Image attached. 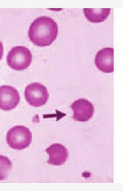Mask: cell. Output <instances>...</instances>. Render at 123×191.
Listing matches in <instances>:
<instances>
[{
	"mask_svg": "<svg viewBox=\"0 0 123 191\" xmlns=\"http://www.w3.org/2000/svg\"><path fill=\"white\" fill-rule=\"evenodd\" d=\"M8 65L16 70L26 69L30 64L32 60L31 51L23 46L13 47L9 52L6 57Z\"/></svg>",
	"mask_w": 123,
	"mask_h": 191,
	"instance_id": "obj_3",
	"label": "cell"
},
{
	"mask_svg": "<svg viewBox=\"0 0 123 191\" xmlns=\"http://www.w3.org/2000/svg\"><path fill=\"white\" fill-rule=\"evenodd\" d=\"M70 107L73 111V118L79 121H88L93 116L94 111V108L92 103L83 98L75 101Z\"/></svg>",
	"mask_w": 123,
	"mask_h": 191,
	"instance_id": "obj_6",
	"label": "cell"
},
{
	"mask_svg": "<svg viewBox=\"0 0 123 191\" xmlns=\"http://www.w3.org/2000/svg\"><path fill=\"white\" fill-rule=\"evenodd\" d=\"M3 46L2 43L0 41V60L2 59L3 53Z\"/></svg>",
	"mask_w": 123,
	"mask_h": 191,
	"instance_id": "obj_11",
	"label": "cell"
},
{
	"mask_svg": "<svg viewBox=\"0 0 123 191\" xmlns=\"http://www.w3.org/2000/svg\"><path fill=\"white\" fill-rule=\"evenodd\" d=\"M32 139L31 132L28 128L22 125L13 127L6 135V141L9 145L18 150L28 147L31 143Z\"/></svg>",
	"mask_w": 123,
	"mask_h": 191,
	"instance_id": "obj_2",
	"label": "cell"
},
{
	"mask_svg": "<svg viewBox=\"0 0 123 191\" xmlns=\"http://www.w3.org/2000/svg\"><path fill=\"white\" fill-rule=\"evenodd\" d=\"M48 154V163L58 166L64 164L67 160L68 153L67 149L62 145L54 143L46 150Z\"/></svg>",
	"mask_w": 123,
	"mask_h": 191,
	"instance_id": "obj_8",
	"label": "cell"
},
{
	"mask_svg": "<svg viewBox=\"0 0 123 191\" xmlns=\"http://www.w3.org/2000/svg\"><path fill=\"white\" fill-rule=\"evenodd\" d=\"M58 33L57 23L51 18L42 16L36 19L30 26L28 36L35 45L49 46L56 39Z\"/></svg>",
	"mask_w": 123,
	"mask_h": 191,
	"instance_id": "obj_1",
	"label": "cell"
},
{
	"mask_svg": "<svg viewBox=\"0 0 123 191\" xmlns=\"http://www.w3.org/2000/svg\"><path fill=\"white\" fill-rule=\"evenodd\" d=\"M11 161L6 157L0 155V180L6 179L12 168Z\"/></svg>",
	"mask_w": 123,
	"mask_h": 191,
	"instance_id": "obj_10",
	"label": "cell"
},
{
	"mask_svg": "<svg viewBox=\"0 0 123 191\" xmlns=\"http://www.w3.org/2000/svg\"><path fill=\"white\" fill-rule=\"evenodd\" d=\"M24 96L27 102L35 107L45 105L47 101L49 94L46 87L38 82L31 83L26 87Z\"/></svg>",
	"mask_w": 123,
	"mask_h": 191,
	"instance_id": "obj_4",
	"label": "cell"
},
{
	"mask_svg": "<svg viewBox=\"0 0 123 191\" xmlns=\"http://www.w3.org/2000/svg\"><path fill=\"white\" fill-rule=\"evenodd\" d=\"M84 14L87 20L93 23H100L105 21L109 15L110 8H84Z\"/></svg>",
	"mask_w": 123,
	"mask_h": 191,
	"instance_id": "obj_9",
	"label": "cell"
},
{
	"mask_svg": "<svg viewBox=\"0 0 123 191\" xmlns=\"http://www.w3.org/2000/svg\"><path fill=\"white\" fill-rule=\"evenodd\" d=\"M20 99L19 93L13 87L6 85L0 86V109H13L17 105Z\"/></svg>",
	"mask_w": 123,
	"mask_h": 191,
	"instance_id": "obj_5",
	"label": "cell"
},
{
	"mask_svg": "<svg viewBox=\"0 0 123 191\" xmlns=\"http://www.w3.org/2000/svg\"><path fill=\"white\" fill-rule=\"evenodd\" d=\"M113 48L106 47L97 52L95 57V63L99 70L105 73L113 71Z\"/></svg>",
	"mask_w": 123,
	"mask_h": 191,
	"instance_id": "obj_7",
	"label": "cell"
}]
</instances>
